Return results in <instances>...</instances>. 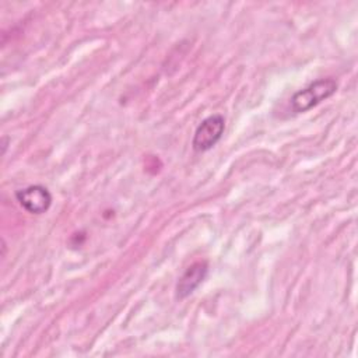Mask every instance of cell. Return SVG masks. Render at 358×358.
Instances as JSON below:
<instances>
[{"mask_svg":"<svg viewBox=\"0 0 358 358\" xmlns=\"http://www.w3.org/2000/svg\"><path fill=\"white\" fill-rule=\"evenodd\" d=\"M337 87L333 78L316 80L291 96V108L295 113H303L330 98L337 91Z\"/></svg>","mask_w":358,"mask_h":358,"instance_id":"6da1fadb","label":"cell"},{"mask_svg":"<svg viewBox=\"0 0 358 358\" xmlns=\"http://www.w3.org/2000/svg\"><path fill=\"white\" fill-rule=\"evenodd\" d=\"M224 130H225V119L222 115L215 113L206 117L204 120H201V123L197 126L193 134V140H192L193 150L197 152L208 151L220 141V138L224 134Z\"/></svg>","mask_w":358,"mask_h":358,"instance_id":"7a4b0ae2","label":"cell"},{"mask_svg":"<svg viewBox=\"0 0 358 358\" xmlns=\"http://www.w3.org/2000/svg\"><path fill=\"white\" fill-rule=\"evenodd\" d=\"M15 199L21 207L31 214H43L52 204L50 192L41 185H32L15 192Z\"/></svg>","mask_w":358,"mask_h":358,"instance_id":"3957f363","label":"cell"},{"mask_svg":"<svg viewBox=\"0 0 358 358\" xmlns=\"http://www.w3.org/2000/svg\"><path fill=\"white\" fill-rule=\"evenodd\" d=\"M208 273V266L206 262H196L189 266L185 273L179 277L175 287V298L185 299L193 294L199 285L206 280Z\"/></svg>","mask_w":358,"mask_h":358,"instance_id":"277c9868","label":"cell"}]
</instances>
